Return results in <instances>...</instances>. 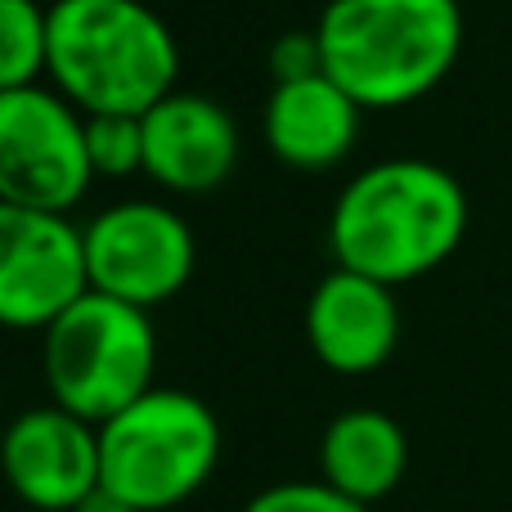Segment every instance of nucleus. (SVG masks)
Masks as SVG:
<instances>
[{
	"label": "nucleus",
	"instance_id": "nucleus-13",
	"mask_svg": "<svg viewBox=\"0 0 512 512\" xmlns=\"http://www.w3.org/2000/svg\"><path fill=\"white\" fill-rule=\"evenodd\" d=\"M405 427L382 409H346L319 436V477L355 504H378L405 481Z\"/></svg>",
	"mask_w": 512,
	"mask_h": 512
},
{
	"label": "nucleus",
	"instance_id": "nucleus-3",
	"mask_svg": "<svg viewBox=\"0 0 512 512\" xmlns=\"http://www.w3.org/2000/svg\"><path fill=\"white\" fill-rule=\"evenodd\" d=\"M324 72L373 108L432 95L463 50L459 0H328L315 23Z\"/></svg>",
	"mask_w": 512,
	"mask_h": 512
},
{
	"label": "nucleus",
	"instance_id": "nucleus-9",
	"mask_svg": "<svg viewBox=\"0 0 512 512\" xmlns=\"http://www.w3.org/2000/svg\"><path fill=\"white\" fill-rule=\"evenodd\" d=\"M5 477L36 512H81L104 486L99 427L63 405H36L5 432Z\"/></svg>",
	"mask_w": 512,
	"mask_h": 512
},
{
	"label": "nucleus",
	"instance_id": "nucleus-12",
	"mask_svg": "<svg viewBox=\"0 0 512 512\" xmlns=\"http://www.w3.org/2000/svg\"><path fill=\"white\" fill-rule=\"evenodd\" d=\"M364 104L328 72L301 81H274L265 99V149L292 171H333L360 144Z\"/></svg>",
	"mask_w": 512,
	"mask_h": 512
},
{
	"label": "nucleus",
	"instance_id": "nucleus-2",
	"mask_svg": "<svg viewBox=\"0 0 512 512\" xmlns=\"http://www.w3.org/2000/svg\"><path fill=\"white\" fill-rule=\"evenodd\" d=\"M45 77L86 117H144L176 90L180 41L144 0H54Z\"/></svg>",
	"mask_w": 512,
	"mask_h": 512
},
{
	"label": "nucleus",
	"instance_id": "nucleus-4",
	"mask_svg": "<svg viewBox=\"0 0 512 512\" xmlns=\"http://www.w3.org/2000/svg\"><path fill=\"white\" fill-rule=\"evenodd\" d=\"M104 490L131 512H171L198 495L221 463V423L194 391L153 387L99 423Z\"/></svg>",
	"mask_w": 512,
	"mask_h": 512
},
{
	"label": "nucleus",
	"instance_id": "nucleus-6",
	"mask_svg": "<svg viewBox=\"0 0 512 512\" xmlns=\"http://www.w3.org/2000/svg\"><path fill=\"white\" fill-rule=\"evenodd\" d=\"M86 113L59 90H0V207L68 216L90 194Z\"/></svg>",
	"mask_w": 512,
	"mask_h": 512
},
{
	"label": "nucleus",
	"instance_id": "nucleus-8",
	"mask_svg": "<svg viewBox=\"0 0 512 512\" xmlns=\"http://www.w3.org/2000/svg\"><path fill=\"white\" fill-rule=\"evenodd\" d=\"M86 292V230L59 212L0 207V319L14 333H45Z\"/></svg>",
	"mask_w": 512,
	"mask_h": 512
},
{
	"label": "nucleus",
	"instance_id": "nucleus-17",
	"mask_svg": "<svg viewBox=\"0 0 512 512\" xmlns=\"http://www.w3.org/2000/svg\"><path fill=\"white\" fill-rule=\"evenodd\" d=\"M324 72V50L315 32H283L270 50V77L274 81H301Z\"/></svg>",
	"mask_w": 512,
	"mask_h": 512
},
{
	"label": "nucleus",
	"instance_id": "nucleus-16",
	"mask_svg": "<svg viewBox=\"0 0 512 512\" xmlns=\"http://www.w3.org/2000/svg\"><path fill=\"white\" fill-rule=\"evenodd\" d=\"M243 512H369V504H355L351 495L333 490L324 477L319 481H279L252 495Z\"/></svg>",
	"mask_w": 512,
	"mask_h": 512
},
{
	"label": "nucleus",
	"instance_id": "nucleus-11",
	"mask_svg": "<svg viewBox=\"0 0 512 512\" xmlns=\"http://www.w3.org/2000/svg\"><path fill=\"white\" fill-rule=\"evenodd\" d=\"M306 342L324 369L342 378L378 373L400 346L396 288L333 265L310 288L306 301Z\"/></svg>",
	"mask_w": 512,
	"mask_h": 512
},
{
	"label": "nucleus",
	"instance_id": "nucleus-10",
	"mask_svg": "<svg viewBox=\"0 0 512 512\" xmlns=\"http://www.w3.org/2000/svg\"><path fill=\"white\" fill-rule=\"evenodd\" d=\"M239 144V122L225 104L171 90L144 113V176L180 198L212 194L239 167Z\"/></svg>",
	"mask_w": 512,
	"mask_h": 512
},
{
	"label": "nucleus",
	"instance_id": "nucleus-15",
	"mask_svg": "<svg viewBox=\"0 0 512 512\" xmlns=\"http://www.w3.org/2000/svg\"><path fill=\"white\" fill-rule=\"evenodd\" d=\"M86 140H90L95 176L122 180L144 171V117H126V113L86 117Z\"/></svg>",
	"mask_w": 512,
	"mask_h": 512
},
{
	"label": "nucleus",
	"instance_id": "nucleus-5",
	"mask_svg": "<svg viewBox=\"0 0 512 512\" xmlns=\"http://www.w3.org/2000/svg\"><path fill=\"white\" fill-rule=\"evenodd\" d=\"M41 337L50 400L81 414L86 423H108L144 391H153L158 337H153L149 310L131 301L86 292Z\"/></svg>",
	"mask_w": 512,
	"mask_h": 512
},
{
	"label": "nucleus",
	"instance_id": "nucleus-1",
	"mask_svg": "<svg viewBox=\"0 0 512 512\" xmlns=\"http://www.w3.org/2000/svg\"><path fill=\"white\" fill-rule=\"evenodd\" d=\"M468 239V194L427 158H387L364 167L337 194L328 248L337 265L400 288L441 270Z\"/></svg>",
	"mask_w": 512,
	"mask_h": 512
},
{
	"label": "nucleus",
	"instance_id": "nucleus-14",
	"mask_svg": "<svg viewBox=\"0 0 512 512\" xmlns=\"http://www.w3.org/2000/svg\"><path fill=\"white\" fill-rule=\"evenodd\" d=\"M50 63V5L0 0V90L41 86Z\"/></svg>",
	"mask_w": 512,
	"mask_h": 512
},
{
	"label": "nucleus",
	"instance_id": "nucleus-7",
	"mask_svg": "<svg viewBox=\"0 0 512 512\" xmlns=\"http://www.w3.org/2000/svg\"><path fill=\"white\" fill-rule=\"evenodd\" d=\"M81 230H86L95 292L153 310L162 301L180 297L185 283L194 279L198 265L194 230L167 203H153V198L113 203Z\"/></svg>",
	"mask_w": 512,
	"mask_h": 512
}]
</instances>
